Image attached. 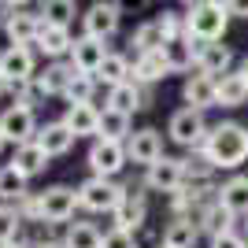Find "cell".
<instances>
[{"label":"cell","mask_w":248,"mask_h":248,"mask_svg":"<svg viewBox=\"0 0 248 248\" xmlns=\"http://www.w3.org/2000/svg\"><path fill=\"white\" fill-rule=\"evenodd\" d=\"M200 152L215 163V170H237L248 159V130L241 123H218L200 145Z\"/></svg>","instance_id":"obj_1"},{"label":"cell","mask_w":248,"mask_h":248,"mask_svg":"<svg viewBox=\"0 0 248 248\" xmlns=\"http://www.w3.org/2000/svg\"><path fill=\"white\" fill-rule=\"evenodd\" d=\"M230 26V8L218 0H197L186 8V33L197 45H211L222 41V33Z\"/></svg>","instance_id":"obj_2"},{"label":"cell","mask_w":248,"mask_h":248,"mask_svg":"<svg viewBox=\"0 0 248 248\" xmlns=\"http://www.w3.org/2000/svg\"><path fill=\"white\" fill-rule=\"evenodd\" d=\"M126 189L115 182V178H85L82 186H78V207L85 211H93V215H111L115 207L123 204Z\"/></svg>","instance_id":"obj_3"},{"label":"cell","mask_w":248,"mask_h":248,"mask_svg":"<svg viewBox=\"0 0 248 248\" xmlns=\"http://www.w3.org/2000/svg\"><path fill=\"white\" fill-rule=\"evenodd\" d=\"M37 115H33V108H26V104H8L4 111H0V137L8 141V145H30L33 137H37Z\"/></svg>","instance_id":"obj_4"},{"label":"cell","mask_w":248,"mask_h":248,"mask_svg":"<svg viewBox=\"0 0 248 248\" xmlns=\"http://www.w3.org/2000/svg\"><path fill=\"white\" fill-rule=\"evenodd\" d=\"M207 123H204V111L197 108H178L170 115V123H167V137L174 141V145H186V148H200L207 141Z\"/></svg>","instance_id":"obj_5"},{"label":"cell","mask_w":248,"mask_h":248,"mask_svg":"<svg viewBox=\"0 0 248 248\" xmlns=\"http://www.w3.org/2000/svg\"><path fill=\"white\" fill-rule=\"evenodd\" d=\"M0 78L19 89V85H30L37 78V60H33V48H19V45H8L0 52Z\"/></svg>","instance_id":"obj_6"},{"label":"cell","mask_w":248,"mask_h":248,"mask_svg":"<svg viewBox=\"0 0 248 248\" xmlns=\"http://www.w3.org/2000/svg\"><path fill=\"white\" fill-rule=\"evenodd\" d=\"M119 19H123V4H89L82 11V37H93V41H108L115 30H119Z\"/></svg>","instance_id":"obj_7"},{"label":"cell","mask_w":248,"mask_h":248,"mask_svg":"<svg viewBox=\"0 0 248 248\" xmlns=\"http://www.w3.org/2000/svg\"><path fill=\"white\" fill-rule=\"evenodd\" d=\"M74 211H78V189H71V186L41 189V222L60 226L67 218H74Z\"/></svg>","instance_id":"obj_8"},{"label":"cell","mask_w":248,"mask_h":248,"mask_svg":"<svg viewBox=\"0 0 248 248\" xmlns=\"http://www.w3.org/2000/svg\"><path fill=\"white\" fill-rule=\"evenodd\" d=\"M182 186H186V167L174 155H163L159 163H152L145 170V189H152V193H170L174 197Z\"/></svg>","instance_id":"obj_9"},{"label":"cell","mask_w":248,"mask_h":248,"mask_svg":"<svg viewBox=\"0 0 248 248\" xmlns=\"http://www.w3.org/2000/svg\"><path fill=\"white\" fill-rule=\"evenodd\" d=\"M126 163H130V155H126V145H119V141H93L89 145L93 178H115Z\"/></svg>","instance_id":"obj_10"},{"label":"cell","mask_w":248,"mask_h":248,"mask_svg":"<svg viewBox=\"0 0 248 248\" xmlns=\"http://www.w3.org/2000/svg\"><path fill=\"white\" fill-rule=\"evenodd\" d=\"M126 155H130V163H141V167L148 170L152 163H159V159H163V134H159V130H152V126L134 130V134H130V141H126Z\"/></svg>","instance_id":"obj_11"},{"label":"cell","mask_w":248,"mask_h":248,"mask_svg":"<svg viewBox=\"0 0 248 248\" xmlns=\"http://www.w3.org/2000/svg\"><path fill=\"white\" fill-rule=\"evenodd\" d=\"M41 30H45V19H41L33 8H19V11L8 19V26H4L8 41H11V45H19V48H30V45H37Z\"/></svg>","instance_id":"obj_12"},{"label":"cell","mask_w":248,"mask_h":248,"mask_svg":"<svg viewBox=\"0 0 248 248\" xmlns=\"http://www.w3.org/2000/svg\"><path fill=\"white\" fill-rule=\"evenodd\" d=\"M71 78H74V67L71 63H45V71H37V78L30 82V89H33V96L37 100H45V96H63L67 93V85H71Z\"/></svg>","instance_id":"obj_13"},{"label":"cell","mask_w":248,"mask_h":248,"mask_svg":"<svg viewBox=\"0 0 248 248\" xmlns=\"http://www.w3.org/2000/svg\"><path fill=\"white\" fill-rule=\"evenodd\" d=\"M182 100L186 108H197V111H207V108H218V78H207V74H189L186 85H182Z\"/></svg>","instance_id":"obj_14"},{"label":"cell","mask_w":248,"mask_h":248,"mask_svg":"<svg viewBox=\"0 0 248 248\" xmlns=\"http://www.w3.org/2000/svg\"><path fill=\"white\" fill-rule=\"evenodd\" d=\"M145 218H148V200H145V193H134V189H126L123 204H119V207L111 211V222H115V230L137 233V230L145 226Z\"/></svg>","instance_id":"obj_15"},{"label":"cell","mask_w":248,"mask_h":248,"mask_svg":"<svg viewBox=\"0 0 248 248\" xmlns=\"http://www.w3.org/2000/svg\"><path fill=\"white\" fill-rule=\"evenodd\" d=\"M104 60H108V48H104V41H93V37H74V48L67 56V63L78 74H93V78H96Z\"/></svg>","instance_id":"obj_16"},{"label":"cell","mask_w":248,"mask_h":248,"mask_svg":"<svg viewBox=\"0 0 248 248\" xmlns=\"http://www.w3.org/2000/svg\"><path fill=\"white\" fill-rule=\"evenodd\" d=\"M230 63H233V48L222 41H211V45H200L197 48V71L207 74V78L230 74Z\"/></svg>","instance_id":"obj_17"},{"label":"cell","mask_w":248,"mask_h":248,"mask_svg":"<svg viewBox=\"0 0 248 248\" xmlns=\"http://www.w3.org/2000/svg\"><path fill=\"white\" fill-rule=\"evenodd\" d=\"M148 104H152V93H148V89H141V85H134V82L108 89V108H111V111L134 115V111H141V108H148Z\"/></svg>","instance_id":"obj_18"},{"label":"cell","mask_w":248,"mask_h":248,"mask_svg":"<svg viewBox=\"0 0 248 248\" xmlns=\"http://www.w3.org/2000/svg\"><path fill=\"white\" fill-rule=\"evenodd\" d=\"M167 74H170V67H167L163 52H148V56H134V67H130V82L134 85H155L163 82Z\"/></svg>","instance_id":"obj_19"},{"label":"cell","mask_w":248,"mask_h":248,"mask_svg":"<svg viewBox=\"0 0 248 248\" xmlns=\"http://www.w3.org/2000/svg\"><path fill=\"white\" fill-rule=\"evenodd\" d=\"M193 222H197V230L200 233H207V237L215 241V237H222V233H230V230H233V215H230L226 207L218 204V200H211V204H204L197 211V218H193Z\"/></svg>","instance_id":"obj_20"},{"label":"cell","mask_w":248,"mask_h":248,"mask_svg":"<svg viewBox=\"0 0 248 248\" xmlns=\"http://www.w3.org/2000/svg\"><path fill=\"white\" fill-rule=\"evenodd\" d=\"M63 126L74 137H96V130H100V108H93V104H71L67 115H63Z\"/></svg>","instance_id":"obj_21"},{"label":"cell","mask_w":248,"mask_h":248,"mask_svg":"<svg viewBox=\"0 0 248 248\" xmlns=\"http://www.w3.org/2000/svg\"><path fill=\"white\" fill-rule=\"evenodd\" d=\"M218 204L226 207L233 218L248 215V174H233L218 186Z\"/></svg>","instance_id":"obj_22"},{"label":"cell","mask_w":248,"mask_h":248,"mask_svg":"<svg viewBox=\"0 0 248 248\" xmlns=\"http://www.w3.org/2000/svg\"><path fill=\"white\" fill-rule=\"evenodd\" d=\"M33 141H37V145L48 152V159H52V155H67V152L74 148V141H78V137H74L71 130L63 126V119H60V123H45L41 130H37V137H33Z\"/></svg>","instance_id":"obj_23"},{"label":"cell","mask_w":248,"mask_h":248,"mask_svg":"<svg viewBox=\"0 0 248 248\" xmlns=\"http://www.w3.org/2000/svg\"><path fill=\"white\" fill-rule=\"evenodd\" d=\"M197 48L200 45L193 37H174V41L163 45V60L170 67V74H182V71H193L197 67Z\"/></svg>","instance_id":"obj_24"},{"label":"cell","mask_w":248,"mask_h":248,"mask_svg":"<svg viewBox=\"0 0 248 248\" xmlns=\"http://www.w3.org/2000/svg\"><path fill=\"white\" fill-rule=\"evenodd\" d=\"M71 48H74L71 30H60V26H45L41 37H37V52H41L48 63H60L63 56H71Z\"/></svg>","instance_id":"obj_25"},{"label":"cell","mask_w":248,"mask_h":248,"mask_svg":"<svg viewBox=\"0 0 248 248\" xmlns=\"http://www.w3.org/2000/svg\"><path fill=\"white\" fill-rule=\"evenodd\" d=\"M11 167H15V170H19L26 182H30V178H37L45 167H48V152H45L37 141H30V145H19V148H15V155H11Z\"/></svg>","instance_id":"obj_26"},{"label":"cell","mask_w":248,"mask_h":248,"mask_svg":"<svg viewBox=\"0 0 248 248\" xmlns=\"http://www.w3.org/2000/svg\"><path fill=\"white\" fill-rule=\"evenodd\" d=\"M200 237V230L193 218H170L163 226V237H159V248H193Z\"/></svg>","instance_id":"obj_27"},{"label":"cell","mask_w":248,"mask_h":248,"mask_svg":"<svg viewBox=\"0 0 248 248\" xmlns=\"http://www.w3.org/2000/svg\"><path fill=\"white\" fill-rule=\"evenodd\" d=\"M130 115L123 111H111V108H104L100 111V130H96V141H119V145H126L130 141Z\"/></svg>","instance_id":"obj_28"},{"label":"cell","mask_w":248,"mask_h":248,"mask_svg":"<svg viewBox=\"0 0 248 248\" xmlns=\"http://www.w3.org/2000/svg\"><path fill=\"white\" fill-rule=\"evenodd\" d=\"M130 67L134 63L126 60L123 52H108V60L100 63V71H96V82L108 85V89H115V85H126L130 82Z\"/></svg>","instance_id":"obj_29"},{"label":"cell","mask_w":248,"mask_h":248,"mask_svg":"<svg viewBox=\"0 0 248 248\" xmlns=\"http://www.w3.org/2000/svg\"><path fill=\"white\" fill-rule=\"evenodd\" d=\"M37 15L45 19V26H60V30H71L74 15H78V4L74 0H45L41 8H37ZM82 19V15H78Z\"/></svg>","instance_id":"obj_30"},{"label":"cell","mask_w":248,"mask_h":248,"mask_svg":"<svg viewBox=\"0 0 248 248\" xmlns=\"http://www.w3.org/2000/svg\"><path fill=\"white\" fill-rule=\"evenodd\" d=\"M130 45H134V52H137V56H148V52H163L167 37H163V30H159V22H155V19H148V22H141V26L134 30Z\"/></svg>","instance_id":"obj_31"},{"label":"cell","mask_w":248,"mask_h":248,"mask_svg":"<svg viewBox=\"0 0 248 248\" xmlns=\"http://www.w3.org/2000/svg\"><path fill=\"white\" fill-rule=\"evenodd\" d=\"M248 104V85L237 71H230L218 78V108H241Z\"/></svg>","instance_id":"obj_32"},{"label":"cell","mask_w":248,"mask_h":248,"mask_svg":"<svg viewBox=\"0 0 248 248\" xmlns=\"http://www.w3.org/2000/svg\"><path fill=\"white\" fill-rule=\"evenodd\" d=\"M22 197H30L26 189V178L15 170V167H0V204H19Z\"/></svg>","instance_id":"obj_33"},{"label":"cell","mask_w":248,"mask_h":248,"mask_svg":"<svg viewBox=\"0 0 248 248\" xmlns=\"http://www.w3.org/2000/svg\"><path fill=\"white\" fill-rule=\"evenodd\" d=\"M182 167H186V186H207L211 174H215V163H211L200 148H193V155H186Z\"/></svg>","instance_id":"obj_34"},{"label":"cell","mask_w":248,"mask_h":248,"mask_svg":"<svg viewBox=\"0 0 248 248\" xmlns=\"http://www.w3.org/2000/svg\"><path fill=\"white\" fill-rule=\"evenodd\" d=\"M104 233L93 222H74L67 233H63V248H100Z\"/></svg>","instance_id":"obj_35"},{"label":"cell","mask_w":248,"mask_h":248,"mask_svg":"<svg viewBox=\"0 0 248 248\" xmlns=\"http://www.w3.org/2000/svg\"><path fill=\"white\" fill-rule=\"evenodd\" d=\"M96 78L93 74H78L74 71V78H71V85H67V93H63V100H67V108L71 104H93V93H96Z\"/></svg>","instance_id":"obj_36"},{"label":"cell","mask_w":248,"mask_h":248,"mask_svg":"<svg viewBox=\"0 0 248 248\" xmlns=\"http://www.w3.org/2000/svg\"><path fill=\"white\" fill-rule=\"evenodd\" d=\"M22 215H19V207L15 204H0V245L4 241H19V233H22Z\"/></svg>","instance_id":"obj_37"},{"label":"cell","mask_w":248,"mask_h":248,"mask_svg":"<svg viewBox=\"0 0 248 248\" xmlns=\"http://www.w3.org/2000/svg\"><path fill=\"white\" fill-rule=\"evenodd\" d=\"M155 22H159V30H163L167 41H174V37H189V33H186V15H182V11H163Z\"/></svg>","instance_id":"obj_38"},{"label":"cell","mask_w":248,"mask_h":248,"mask_svg":"<svg viewBox=\"0 0 248 248\" xmlns=\"http://www.w3.org/2000/svg\"><path fill=\"white\" fill-rule=\"evenodd\" d=\"M100 248H137V233H126V230H108L100 241Z\"/></svg>","instance_id":"obj_39"},{"label":"cell","mask_w":248,"mask_h":248,"mask_svg":"<svg viewBox=\"0 0 248 248\" xmlns=\"http://www.w3.org/2000/svg\"><path fill=\"white\" fill-rule=\"evenodd\" d=\"M15 207H19L22 222H41V193H30V197H22Z\"/></svg>","instance_id":"obj_40"},{"label":"cell","mask_w":248,"mask_h":248,"mask_svg":"<svg viewBox=\"0 0 248 248\" xmlns=\"http://www.w3.org/2000/svg\"><path fill=\"white\" fill-rule=\"evenodd\" d=\"M211 248H248V237L237 233V230H230V233H222V237L211 241Z\"/></svg>","instance_id":"obj_41"},{"label":"cell","mask_w":248,"mask_h":248,"mask_svg":"<svg viewBox=\"0 0 248 248\" xmlns=\"http://www.w3.org/2000/svg\"><path fill=\"white\" fill-rule=\"evenodd\" d=\"M0 248H33V245H30V241H22V237H19V241H4Z\"/></svg>","instance_id":"obj_42"},{"label":"cell","mask_w":248,"mask_h":248,"mask_svg":"<svg viewBox=\"0 0 248 248\" xmlns=\"http://www.w3.org/2000/svg\"><path fill=\"white\" fill-rule=\"evenodd\" d=\"M33 248H63V241H33Z\"/></svg>","instance_id":"obj_43"},{"label":"cell","mask_w":248,"mask_h":248,"mask_svg":"<svg viewBox=\"0 0 248 248\" xmlns=\"http://www.w3.org/2000/svg\"><path fill=\"white\" fill-rule=\"evenodd\" d=\"M237 74H241V78H245V85H248V56H245V60H241V67H237Z\"/></svg>","instance_id":"obj_44"},{"label":"cell","mask_w":248,"mask_h":248,"mask_svg":"<svg viewBox=\"0 0 248 248\" xmlns=\"http://www.w3.org/2000/svg\"><path fill=\"white\" fill-rule=\"evenodd\" d=\"M4 96H11V85L4 82V78H0V100H4Z\"/></svg>","instance_id":"obj_45"},{"label":"cell","mask_w":248,"mask_h":248,"mask_svg":"<svg viewBox=\"0 0 248 248\" xmlns=\"http://www.w3.org/2000/svg\"><path fill=\"white\" fill-rule=\"evenodd\" d=\"M4 145H8V141H4V137H0V152H4Z\"/></svg>","instance_id":"obj_46"}]
</instances>
